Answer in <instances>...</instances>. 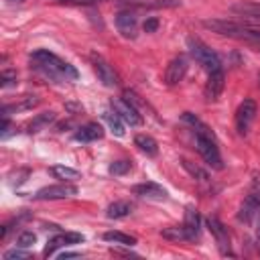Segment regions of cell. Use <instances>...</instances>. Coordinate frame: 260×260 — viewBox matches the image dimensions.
<instances>
[{
	"instance_id": "14",
	"label": "cell",
	"mask_w": 260,
	"mask_h": 260,
	"mask_svg": "<svg viewBox=\"0 0 260 260\" xmlns=\"http://www.w3.org/2000/svg\"><path fill=\"white\" fill-rule=\"evenodd\" d=\"M81 242H83V236H81V234H77V232H65V234H59V236L51 238V240L47 242L43 254L49 258V256L55 254L57 248H63V246H69V244H81Z\"/></svg>"
},
{
	"instance_id": "30",
	"label": "cell",
	"mask_w": 260,
	"mask_h": 260,
	"mask_svg": "<svg viewBox=\"0 0 260 260\" xmlns=\"http://www.w3.org/2000/svg\"><path fill=\"white\" fill-rule=\"evenodd\" d=\"M12 81H16V73H14V71L6 69V71L0 73V85H2V87H8Z\"/></svg>"
},
{
	"instance_id": "1",
	"label": "cell",
	"mask_w": 260,
	"mask_h": 260,
	"mask_svg": "<svg viewBox=\"0 0 260 260\" xmlns=\"http://www.w3.org/2000/svg\"><path fill=\"white\" fill-rule=\"evenodd\" d=\"M30 63L37 71H41L45 77L55 79V81H69V79H77V75H79L71 63L59 59L57 55H53L45 49L35 51L30 55Z\"/></svg>"
},
{
	"instance_id": "19",
	"label": "cell",
	"mask_w": 260,
	"mask_h": 260,
	"mask_svg": "<svg viewBox=\"0 0 260 260\" xmlns=\"http://www.w3.org/2000/svg\"><path fill=\"white\" fill-rule=\"evenodd\" d=\"M134 144H136L144 154H148V156H156V152H158L156 140H154L152 136H148V134H138V136L134 138Z\"/></svg>"
},
{
	"instance_id": "12",
	"label": "cell",
	"mask_w": 260,
	"mask_h": 260,
	"mask_svg": "<svg viewBox=\"0 0 260 260\" xmlns=\"http://www.w3.org/2000/svg\"><path fill=\"white\" fill-rule=\"evenodd\" d=\"M116 28L118 32H122V37L126 39H134L136 37V28H138V16L130 10H122L116 14Z\"/></svg>"
},
{
	"instance_id": "18",
	"label": "cell",
	"mask_w": 260,
	"mask_h": 260,
	"mask_svg": "<svg viewBox=\"0 0 260 260\" xmlns=\"http://www.w3.org/2000/svg\"><path fill=\"white\" fill-rule=\"evenodd\" d=\"M39 104V98L37 95H26L22 102H18V104H12V106H4L2 108V118L4 116H10L12 112H24V110H30V108H35Z\"/></svg>"
},
{
	"instance_id": "34",
	"label": "cell",
	"mask_w": 260,
	"mask_h": 260,
	"mask_svg": "<svg viewBox=\"0 0 260 260\" xmlns=\"http://www.w3.org/2000/svg\"><path fill=\"white\" fill-rule=\"evenodd\" d=\"M256 238H258V244H260V217H258V228H256Z\"/></svg>"
},
{
	"instance_id": "5",
	"label": "cell",
	"mask_w": 260,
	"mask_h": 260,
	"mask_svg": "<svg viewBox=\"0 0 260 260\" xmlns=\"http://www.w3.org/2000/svg\"><path fill=\"white\" fill-rule=\"evenodd\" d=\"M205 223H207V230L211 232V236L215 238V244H217L219 252H221L223 256H234V254H232V244H230L228 228H225L217 217H213V215H209V217L205 219Z\"/></svg>"
},
{
	"instance_id": "29",
	"label": "cell",
	"mask_w": 260,
	"mask_h": 260,
	"mask_svg": "<svg viewBox=\"0 0 260 260\" xmlns=\"http://www.w3.org/2000/svg\"><path fill=\"white\" fill-rule=\"evenodd\" d=\"M35 242H37V236H35L32 232H22V234L18 236V240H16V246H20V248H30Z\"/></svg>"
},
{
	"instance_id": "26",
	"label": "cell",
	"mask_w": 260,
	"mask_h": 260,
	"mask_svg": "<svg viewBox=\"0 0 260 260\" xmlns=\"http://www.w3.org/2000/svg\"><path fill=\"white\" fill-rule=\"evenodd\" d=\"M160 236H162V238H167V240H173V242L189 240V238H187V232H185V228H183V225H171V228H165V230L160 232Z\"/></svg>"
},
{
	"instance_id": "2",
	"label": "cell",
	"mask_w": 260,
	"mask_h": 260,
	"mask_svg": "<svg viewBox=\"0 0 260 260\" xmlns=\"http://www.w3.org/2000/svg\"><path fill=\"white\" fill-rule=\"evenodd\" d=\"M203 26L223 35V37H232V39H242V41H260L254 30L242 22H234V20H221V18H211V20H203Z\"/></svg>"
},
{
	"instance_id": "31",
	"label": "cell",
	"mask_w": 260,
	"mask_h": 260,
	"mask_svg": "<svg viewBox=\"0 0 260 260\" xmlns=\"http://www.w3.org/2000/svg\"><path fill=\"white\" fill-rule=\"evenodd\" d=\"M142 28H144V32H154L158 28V18H146Z\"/></svg>"
},
{
	"instance_id": "13",
	"label": "cell",
	"mask_w": 260,
	"mask_h": 260,
	"mask_svg": "<svg viewBox=\"0 0 260 260\" xmlns=\"http://www.w3.org/2000/svg\"><path fill=\"white\" fill-rule=\"evenodd\" d=\"M207 75H209V77H207V83H205L203 93H205V100H207V102H215V100L221 95V91H223L225 75H223V69L211 71V73H207Z\"/></svg>"
},
{
	"instance_id": "3",
	"label": "cell",
	"mask_w": 260,
	"mask_h": 260,
	"mask_svg": "<svg viewBox=\"0 0 260 260\" xmlns=\"http://www.w3.org/2000/svg\"><path fill=\"white\" fill-rule=\"evenodd\" d=\"M187 47H189V55H191L207 73L221 69V59H219V55H217L209 45H205L203 41H199V39H195V37H189V39H187Z\"/></svg>"
},
{
	"instance_id": "24",
	"label": "cell",
	"mask_w": 260,
	"mask_h": 260,
	"mask_svg": "<svg viewBox=\"0 0 260 260\" xmlns=\"http://www.w3.org/2000/svg\"><path fill=\"white\" fill-rule=\"evenodd\" d=\"M181 167H183L195 181H209V173H207L205 169H201L199 165L191 162L189 158H181Z\"/></svg>"
},
{
	"instance_id": "28",
	"label": "cell",
	"mask_w": 260,
	"mask_h": 260,
	"mask_svg": "<svg viewBox=\"0 0 260 260\" xmlns=\"http://www.w3.org/2000/svg\"><path fill=\"white\" fill-rule=\"evenodd\" d=\"M130 169H132V162L130 160H116V162L110 165V173L112 175H126Z\"/></svg>"
},
{
	"instance_id": "25",
	"label": "cell",
	"mask_w": 260,
	"mask_h": 260,
	"mask_svg": "<svg viewBox=\"0 0 260 260\" xmlns=\"http://www.w3.org/2000/svg\"><path fill=\"white\" fill-rule=\"evenodd\" d=\"M104 240H106V242L120 244V246H134V244H136V238H134V236H128V234H124V232H106V234H104Z\"/></svg>"
},
{
	"instance_id": "36",
	"label": "cell",
	"mask_w": 260,
	"mask_h": 260,
	"mask_svg": "<svg viewBox=\"0 0 260 260\" xmlns=\"http://www.w3.org/2000/svg\"><path fill=\"white\" fill-rule=\"evenodd\" d=\"M10 2H24V0H10Z\"/></svg>"
},
{
	"instance_id": "23",
	"label": "cell",
	"mask_w": 260,
	"mask_h": 260,
	"mask_svg": "<svg viewBox=\"0 0 260 260\" xmlns=\"http://www.w3.org/2000/svg\"><path fill=\"white\" fill-rule=\"evenodd\" d=\"M51 175H53L55 179H61V181H75V179L81 177L79 171H75V169H71V167H65V165H55V167H51Z\"/></svg>"
},
{
	"instance_id": "4",
	"label": "cell",
	"mask_w": 260,
	"mask_h": 260,
	"mask_svg": "<svg viewBox=\"0 0 260 260\" xmlns=\"http://www.w3.org/2000/svg\"><path fill=\"white\" fill-rule=\"evenodd\" d=\"M195 144H197V150L201 154V158L215 171L223 169V162H221V154H219V148L215 144V138L211 132H195Z\"/></svg>"
},
{
	"instance_id": "27",
	"label": "cell",
	"mask_w": 260,
	"mask_h": 260,
	"mask_svg": "<svg viewBox=\"0 0 260 260\" xmlns=\"http://www.w3.org/2000/svg\"><path fill=\"white\" fill-rule=\"evenodd\" d=\"M4 260H26V258H30V254L26 252V248H12V250H8V252H4V256H2Z\"/></svg>"
},
{
	"instance_id": "9",
	"label": "cell",
	"mask_w": 260,
	"mask_h": 260,
	"mask_svg": "<svg viewBox=\"0 0 260 260\" xmlns=\"http://www.w3.org/2000/svg\"><path fill=\"white\" fill-rule=\"evenodd\" d=\"M112 108L120 114V118H122L126 124H130V126H140V124H142V116H140L138 108H136L132 102H128L126 98L114 100V102H112Z\"/></svg>"
},
{
	"instance_id": "33",
	"label": "cell",
	"mask_w": 260,
	"mask_h": 260,
	"mask_svg": "<svg viewBox=\"0 0 260 260\" xmlns=\"http://www.w3.org/2000/svg\"><path fill=\"white\" fill-rule=\"evenodd\" d=\"M59 2H69V4H91L95 0H59Z\"/></svg>"
},
{
	"instance_id": "16",
	"label": "cell",
	"mask_w": 260,
	"mask_h": 260,
	"mask_svg": "<svg viewBox=\"0 0 260 260\" xmlns=\"http://www.w3.org/2000/svg\"><path fill=\"white\" fill-rule=\"evenodd\" d=\"M104 136V128L98 124V122H89L85 126H81L77 132H75V140L79 142H93V140H100Z\"/></svg>"
},
{
	"instance_id": "8",
	"label": "cell",
	"mask_w": 260,
	"mask_h": 260,
	"mask_svg": "<svg viewBox=\"0 0 260 260\" xmlns=\"http://www.w3.org/2000/svg\"><path fill=\"white\" fill-rule=\"evenodd\" d=\"M77 195V187L73 185H67V183H61V185H47L43 189H39L32 197L39 199V201H51V199H67V197H73Z\"/></svg>"
},
{
	"instance_id": "21",
	"label": "cell",
	"mask_w": 260,
	"mask_h": 260,
	"mask_svg": "<svg viewBox=\"0 0 260 260\" xmlns=\"http://www.w3.org/2000/svg\"><path fill=\"white\" fill-rule=\"evenodd\" d=\"M55 120V112H43V114H39L37 118H32V122H28V132L30 134H35V132H41L43 128H47L51 122Z\"/></svg>"
},
{
	"instance_id": "32",
	"label": "cell",
	"mask_w": 260,
	"mask_h": 260,
	"mask_svg": "<svg viewBox=\"0 0 260 260\" xmlns=\"http://www.w3.org/2000/svg\"><path fill=\"white\" fill-rule=\"evenodd\" d=\"M79 256H81L79 252H61L57 258H59V260H65V258H79Z\"/></svg>"
},
{
	"instance_id": "15",
	"label": "cell",
	"mask_w": 260,
	"mask_h": 260,
	"mask_svg": "<svg viewBox=\"0 0 260 260\" xmlns=\"http://www.w3.org/2000/svg\"><path fill=\"white\" fill-rule=\"evenodd\" d=\"M183 228H185L189 240H197L199 238V234H201V217H199V211L195 207H187L185 209Z\"/></svg>"
},
{
	"instance_id": "7",
	"label": "cell",
	"mask_w": 260,
	"mask_h": 260,
	"mask_svg": "<svg viewBox=\"0 0 260 260\" xmlns=\"http://www.w3.org/2000/svg\"><path fill=\"white\" fill-rule=\"evenodd\" d=\"M91 65H93V69H95V73H98V79H100L106 87H114V85L120 83L118 73L114 71V67H112L102 55L91 53Z\"/></svg>"
},
{
	"instance_id": "6",
	"label": "cell",
	"mask_w": 260,
	"mask_h": 260,
	"mask_svg": "<svg viewBox=\"0 0 260 260\" xmlns=\"http://www.w3.org/2000/svg\"><path fill=\"white\" fill-rule=\"evenodd\" d=\"M256 112H258V108H256L254 100H244L238 106V110H236V130H238V134H246L250 130V126L256 118Z\"/></svg>"
},
{
	"instance_id": "10",
	"label": "cell",
	"mask_w": 260,
	"mask_h": 260,
	"mask_svg": "<svg viewBox=\"0 0 260 260\" xmlns=\"http://www.w3.org/2000/svg\"><path fill=\"white\" fill-rule=\"evenodd\" d=\"M260 217V193L258 191H252L244 203L240 205V211H238V219L244 221V223H252L254 219Z\"/></svg>"
},
{
	"instance_id": "17",
	"label": "cell",
	"mask_w": 260,
	"mask_h": 260,
	"mask_svg": "<svg viewBox=\"0 0 260 260\" xmlns=\"http://www.w3.org/2000/svg\"><path fill=\"white\" fill-rule=\"evenodd\" d=\"M132 193L140 195V197H150V199H167V191L156 185V183H140L132 187Z\"/></svg>"
},
{
	"instance_id": "22",
	"label": "cell",
	"mask_w": 260,
	"mask_h": 260,
	"mask_svg": "<svg viewBox=\"0 0 260 260\" xmlns=\"http://www.w3.org/2000/svg\"><path fill=\"white\" fill-rule=\"evenodd\" d=\"M104 118H106L110 130H112L116 136H124V120L120 118V114H118L114 108L108 110V112H104Z\"/></svg>"
},
{
	"instance_id": "35",
	"label": "cell",
	"mask_w": 260,
	"mask_h": 260,
	"mask_svg": "<svg viewBox=\"0 0 260 260\" xmlns=\"http://www.w3.org/2000/svg\"><path fill=\"white\" fill-rule=\"evenodd\" d=\"M250 28H252V26H250ZM252 30H254V35L260 39V26H256V28H252Z\"/></svg>"
},
{
	"instance_id": "20",
	"label": "cell",
	"mask_w": 260,
	"mask_h": 260,
	"mask_svg": "<svg viewBox=\"0 0 260 260\" xmlns=\"http://www.w3.org/2000/svg\"><path fill=\"white\" fill-rule=\"evenodd\" d=\"M130 211H132V205L128 201H114L112 205H108L106 215L110 219H122V217L130 215Z\"/></svg>"
},
{
	"instance_id": "11",
	"label": "cell",
	"mask_w": 260,
	"mask_h": 260,
	"mask_svg": "<svg viewBox=\"0 0 260 260\" xmlns=\"http://www.w3.org/2000/svg\"><path fill=\"white\" fill-rule=\"evenodd\" d=\"M187 67H189L187 57H183V55L173 57V59L169 61L167 69H165V83H167V85H175V83H179V81L185 77Z\"/></svg>"
}]
</instances>
